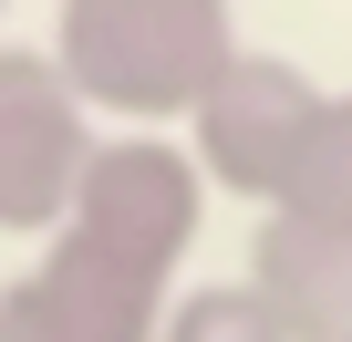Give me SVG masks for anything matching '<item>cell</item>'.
<instances>
[{
	"label": "cell",
	"mask_w": 352,
	"mask_h": 342,
	"mask_svg": "<svg viewBox=\"0 0 352 342\" xmlns=\"http://www.w3.org/2000/svg\"><path fill=\"white\" fill-rule=\"evenodd\" d=\"M228 52H239L228 0H63L52 11V73L94 125L124 135L187 125L197 94L228 73Z\"/></svg>",
	"instance_id": "6da1fadb"
},
{
	"label": "cell",
	"mask_w": 352,
	"mask_h": 342,
	"mask_svg": "<svg viewBox=\"0 0 352 342\" xmlns=\"http://www.w3.org/2000/svg\"><path fill=\"white\" fill-rule=\"evenodd\" d=\"M63 228H83L94 249H114V259H135L155 280H187L197 228H208V177L187 166L176 135H94Z\"/></svg>",
	"instance_id": "7a4b0ae2"
},
{
	"label": "cell",
	"mask_w": 352,
	"mask_h": 342,
	"mask_svg": "<svg viewBox=\"0 0 352 342\" xmlns=\"http://www.w3.org/2000/svg\"><path fill=\"white\" fill-rule=\"evenodd\" d=\"M311 104H321V83L290 63V52H228V73L197 94V114H187V166L218 187V197H249V208H270L280 197V177H290V156H300V135H311Z\"/></svg>",
	"instance_id": "3957f363"
},
{
	"label": "cell",
	"mask_w": 352,
	"mask_h": 342,
	"mask_svg": "<svg viewBox=\"0 0 352 342\" xmlns=\"http://www.w3.org/2000/svg\"><path fill=\"white\" fill-rule=\"evenodd\" d=\"M94 156V114L52 73V52L0 42V239H52Z\"/></svg>",
	"instance_id": "277c9868"
},
{
	"label": "cell",
	"mask_w": 352,
	"mask_h": 342,
	"mask_svg": "<svg viewBox=\"0 0 352 342\" xmlns=\"http://www.w3.org/2000/svg\"><path fill=\"white\" fill-rule=\"evenodd\" d=\"M176 280L94 249L83 228H52L21 280H0V342H155Z\"/></svg>",
	"instance_id": "5b68a950"
},
{
	"label": "cell",
	"mask_w": 352,
	"mask_h": 342,
	"mask_svg": "<svg viewBox=\"0 0 352 342\" xmlns=\"http://www.w3.org/2000/svg\"><path fill=\"white\" fill-rule=\"evenodd\" d=\"M280 342H352V228L331 218H290V208H259L249 228V270H239Z\"/></svg>",
	"instance_id": "8992f818"
},
{
	"label": "cell",
	"mask_w": 352,
	"mask_h": 342,
	"mask_svg": "<svg viewBox=\"0 0 352 342\" xmlns=\"http://www.w3.org/2000/svg\"><path fill=\"white\" fill-rule=\"evenodd\" d=\"M270 208L352 228V94H321L311 104V135H300V156H290V177H280Z\"/></svg>",
	"instance_id": "52a82bcc"
},
{
	"label": "cell",
	"mask_w": 352,
	"mask_h": 342,
	"mask_svg": "<svg viewBox=\"0 0 352 342\" xmlns=\"http://www.w3.org/2000/svg\"><path fill=\"white\" fill-rule=\"evenodd\" d=\"M155 342H280V321L249 280H176L155 311Z\"/></svg>",
	"instance_id": "ba28073f"
},
{
	"label": "cell",
	"mask_w": 352,
	"mask_h": 342,
	"mask_svg": "<svg viewBox=\"0 0 352 342\" xmlns=\"http://www.w3.org/2000/svg\"><path fill=\"white\" fill-rule=\"evenodd\" d=\"M0 21H11V0H0Z\"/></svg>",
	"instance_id": "9c48e42d"
}]
</instances>
